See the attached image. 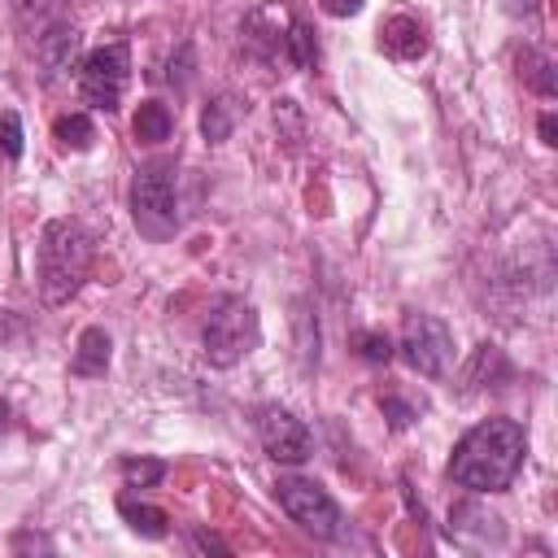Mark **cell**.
<instances>
[{
    "instance_id": "cell-18",
    "label": "cell",
    "mask_w": 558,
    "mask_h": 558,
    "mask_svg": "<svg viewBox=\"0 0 558 558\" xmlns=\"http://www.w3.org/2000/svg\"><path fill=\"white\" fill-rule=\"evenodd\" d=\"M52 135H57L61 148H74V153H83V148L96 144V126H92L87 113H61V118L52 122Z\"/></svg>"
},
{
    "instance_id": "cell-9",
    "label": "cell",
    "mask_w": 558,
    "mask_h": 558,
    "mask_svg": "<svg viewBox=\"0 0 558 558\" xmlns=\"http://www.w3.org/2000/svg\"><path fill=\"white\" fill-rule=\"evenodd\" d=\"M257 436H262V449H266L275 462L296 466V462L310 458V427H305L292 410H283V405H275V401L257 410Z\"/></svg>"
},
{
    "instance_id": "cell-5",
    "label": "cell",
    "mask_w": 558,
    "mask_h": 558,
    "mask_svg": "<svg viewBox=\"0 0 558 558\" xmlns=\"http://www.w3.org/2000/svg\"><path fill=\"white\" fill-rule=\"evenodd\" d=\"M131 218L140 235L148 240H170L179 231V196H174V161L157 157L135 170L131 183Z\"/></svg>"
},
{
    "instance_id": "cell-26",
    "label": "cell",
    "mask_w": 558,
    "mask_h": 558,
    "mask_svg": "<svg viewBox=\"0 0 558 558\" xmlns=\"http://www.w3.org/2000/svg\"><path fill=\"white\" fill-rule=\"evenodd\" d=\"M196 545H201V549H218V554H227V545H222L218 536H209V532H196Z\"/></svg>"
},
{
    "instance_id": "cell-19",
    "label": "cell",
    "mask_w": 558,
    "mask_h": 558,
    "mask_svg": "<svg viewBox=\"0 0 558 558\" xmlns=\"http://www.w3.org/2000/svg\"><path fill=\"white\" fill-rule=\"evenodd\" d=\"M118 471H122L126 488H153V484L166 480V462L161 458H122Z\"/></svg>"
},
{
    "instance_id": "cell-10",
    "label": "cell",
    "mask_w": 558,
    "mask_h": 558,
    "mask_svg": "<svg viewBox=\"0 0 558 558\" xmlns=\"http://www.w3.org/2000/svg\"><path fill=\"white\" fill-rule=\"evenodd\" d=\"M379 48H384L388 57H397V61H414V57L427 52V31H423L418 17L397 13V17H388V22L379 26Z\"/></svg>"
},
{
    "instance_id": "cell-8",
    "label": "cell",
    "mask_w": 558,
    "mask_h": 558,
    "mask_svg": "<svg viewBox=\"0 0 558 558\" xmlns=\"http://www.w3.org/2000/svg\"><path fill=\"white\" fill-rule=\"evenodd\" d=\"M397 349H401L405 366L427 375V379H440L453 366V331L440 318H432V314H405Z\"/></svg>"
},
{
    "instance_id": "cell-12",
    "label": "cell",
    "mask_w": 558,
    "mask_h": 558,
    "mask_svg": "<svg viewBox=\"0 0 558 558\" xmlns=\"http://www.w3.org/2000/svg\"><path fill=\"white\" fill-rule=\"evenodd\" d=\"M109 349H113L109 331H105V327H87V331L78 336V349H74V357H70V371H74L78 379L105 375V371H109Z\"/></svg>"
},
{
    "instance_id": "cell-16",
    "label": "cell",
    "mask_w": 558,
    "mask_h": 558,
    "mask_svg": "<svg viewBox=\"0 0 558 558\" xmlns=\"http://www.w3.org/2000/svg\"><path fill=\"white\" fill-rule=\"evenodd\" d=\"M519 74H523V83H527L536 96H545V100L558 92L554 57H549V52H541V48H523V52H519Z\"/></svg>"
},
{
    "instance_id": "cell-20",
    "label": "cell",
    "mask_w": 558,
    "mask_h": 558,
    "mask_svg": "<svg viewBox=\"0 0 558 558\" xmlns=\"http://www.w3.org/2000/svg\"><path fill=\"white\" fill-rule=\"evenodd\" d=\"M353 344H357V357H362V362H375V366H379V362L392 357V340H388L384 331H357Z\"/></svg>"
},
{
    "instance_id": "cell-2",
    "label": "cell",
    "mask_w": 558,
    "mask_h": 558,
    "mask_svg": "<svg viewBox=\"0 0 558 558\" xmlns=\"http://www.w3.org/2000/svg\"><path fill=\"white\" fill-rule=\"evenodd\" d=\"M92 231L78 222V218H52L44 222L39 231V296L44 305H65L78 283L87 279L92 270Z\"/></svg>"
},
{
    "instance_id": "cell-17",
    "label": "cell",
    "mask_w": 558,
    "mask_h": 558,
    "mask_svg": "<svg viewBox=\"0 0 558 558\" xmlns=\"http://www.w3.org/2000/svg\"><path fill=\"white\" fill-rule=\"evenodd\" d=\"M235 118H240V105H235V96H214V100L201 109V135H205L209 144H222V140L231 135Z\"/></svg>"
},
{
    "instance_id": "cell-22",
    "label": "cell",
    "mask_w": 558,
    "mask_h": 558,
    "mask_svg": "<svg viewBox=\"0 0 558 558\" xmlns=\"http://www.w3.org/2000/svg\"><path fill=\"white\" fill-rule=\"evenodd\" d=\"M22 140H26V135H22V118H17L13 109H4V113H0V148H4V157H13V161H17V157H22V148H26Z\"/></svg>"
},
{
    "instance_id": "cell-7",
    "label": "cell",
    "mask_w": 558,
    "mask_h": 558,
    "mask_svg": "<svg viewBox=\"0 0 558 558\" xmlns=\"http://www.w3.org/2000/svg\"><path fill=\"white\" fill-rule=\"evenodd\" d=\"M126 78H131V48L122 39L118 44H100L78 65V96H83V105H92L100 113H113L122 105Z\"/></svg>"
},
{
    "instance_id": "cell-1",
    "label": "cell",
    "mask_w": 558,
    "mask_h": 558,
    "mask_svg": "<svg viewBox=\"0 0 558 558\" xmlns=\"http://www.w3.org/2000/svg\"><path fill=\"white\" fill-rule=\"evenodd\" d=\"M527 458V432L514 418H484L475 423L449 458V480L471 493H506Z\"/></svg>"
},
{
    "instance_id": "cell-25",
    "label": "cell",
    "mask_w": 558,
    "mask_h": 558,
    "mask_svg": "<svg viewBox=\"0 0 558 558\" xmlns=\"http://www.w3.org/2000/svg\"><path fill=\"white\" fill-rule=\"evenodd\" d=\"M541 144H558V122H554V113H541Z\"/></svg>"
},
{
    "instance_id": "cell-15",
    "label": "cell",
    "mask_w": 558,
    "mask_h": 558,
    "mask_svg": "<svg viewBox=\"0 0 558 558\" xmlns=\"http://www.w3.org/2000/svg\"><path fill=\"white\" fill-rule=\"evenodd\" d=\"M118 514H122V523H126L131 532H140V536H148V541H161V536L170 532V514L157 510V506H148V501L118 497Z\"/></svg>"
},
{
    "instance_id": "cell-24",
    "label": "cell",
    "mask_w": 558,
    "mask_h": 558,
    "mask_svg": "<svg viewBox=\"0 0 558 558\" xmlns=\"http://www.w3.org/2000/svg\"><path fill=\"white\" fill-rule=\"evenodd\" d=\"M323 4V13H331V17H353L366 0H318Z\"/></svg>"
},
{
    "instance_id": "cell-13",
    "label": "cell",
    "mask_w": 558,
    "mask_h": 558,
    "mask_svg": "<svg viewBox=\"0 0 558 558\" xmlns=\"http://www.w3.org/2000/svg\"><path fill=\"white\" fill-rule=\"evenodd\" d=\"M39 65H44V78H52V74H61L70 61H74V52H78V31L74 26H52V31H44L39 35Z\"/></svg>"
},
{
    "instance_id": "cell-11",
    "label": "cell",
    "mask_w": 558,
    "mask_h": 558,
    "mask_svg": "<svg viewBox=\"0 0 558 558\" xmlns=\"http://www.w3.org/2000/svg\"><path fill=\"white\" fill-rule=\"evenodd\" d=\"M510 375H514V371H510V362H506V353H501L497 344H480V349L471 353V362L462 366L466 392H471V388H501Z\"/></svg>"
},
{
    "instance_id": "cell-3",
    "label": "cell",
    "mask_w": 558,
    "mask_h": 558,
    "mask_svg": "<svg viewBox=\"0 0 558 558\" xmlns=\"http://www.w3.org/2000/svg\"><path fill=\"white\" fill-rule=\"evenodd\" d=\"M244 35V48L257 57V61H270V65H292V70H310L318 61V39L314 31L283 4V0H270L262 9H253L240 26Z\"/></svg>"
},
{
    "instance_id": "cell-14",
    "label": "cell",
    "mask_w": 558,
    "mask_h": 558,
    "mask_svg": "<svg viewBox=\"0 0 558 558\" xmlns=\"http://www.w3.org/2000/svg\"><path fill=\"white\" fill-rule=\"evenodd\" d=\"M131 131H135L140 144H166V140L174 135V109L161 105V100H144V105L135 109Z\"/></svg>"
},
{
    "instance_id": "cell-21",
    "label": "cell",
    "mask_w": 558,
    "mask_h": 558,
    "mask_svg": "<svg viewBox=\"0 0 558 558\" xmlns=\"http://www.w3.org/2000/svg\"><path fill=\"white\" fill-rule=\"evenodd\" d=\"M379 410H384V418L392 423V432H405V427L418 418V410H414L410 401H401L397 392H379Z\"/></svg>"
},
{
    "instance_id": "cell-27",
    "label": "cell",
    "mask_w": 558,
    "mask_h": 558,
    "mask_svg": "<svg viewBox=\"0 0 558 558\" xmlns=\"http://www.w3.org/2000/svg\"><path fill=\"white\" fill-rule=\"evenodd\" d=\"M4 418H9V405H4V401H0V427H4Z\"/></svg>"
},
{
    "instance_id": "cell-6",
    "label": "cell",
    "mask_w": 558,
    "mask_h": 558,
    "mask_svg": "<svg viewBox=\"0 0 558 558\" xmlns=\"http://www.w3.org/2000/svg\"><path fill=\"white\" fill-rule=\"evenodd\" d=\"M275 497H279V506L288 510V519L301 527V532H310L314 541H336L340 536V506H336V497L318 484V480H305V475H279L275 480Z\"/></svg>"
},
{
    "instance_id": "cell-4",
    "label": "cell",
    "mask_w": 558,
    "mask_h": 558,
    "mask_svg": "<svg viewBox=\"0 0 558 558\" xmlns=\"http://www.w3.org/2000/svg\"><path fill=\"white\" fill-rule=\"evenodd\" d=\"M262 340V327H257V310L244 301V296H214L209 314H205V331H201V344H205V357L209 366L227 371L235 366L240 357H248Z\"/></svg>"
},
{
    "instance_id": "cell-23",
    "label": "cell",
    "mask_w": 558,
    "mask_h": 558,
    "mask_svg": "<svg viewBox=\"0 0 558 558\" xmlns=\"http://www.w3.org/2000/svg\"><path fill=\"white\" fill-rule=\"evenodd\" d=\"M192 65H196V61H192V44H179V48L170 52V74H166V78L183 92V87L192 83Z\"/></svg>"
}]
</instances>
